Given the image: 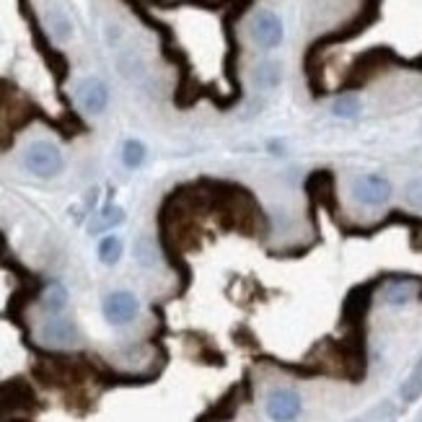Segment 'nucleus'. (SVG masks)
I'll return each mask as SVG.
<instances>
[{
    "label": "nucleus",
    "mask_w": 422,
    "mask_h": 422,
    "mask_svg": "<svg viewBox=\"0 0 422 422\" xmlns=\"http://www.w3.org/2000/svg\"><path fill=\"white\" fill-rule=\"evenodd\" d=\"M280 78H282V68L280 62H275V60H264V62H259L257 68H254V83H257L259 88H264V91L277 88Z\"/></svg>",
    "instance_id": "11"
},
{
    "label": "nucleus",
    "mask_w": 422,
    "mask_h": 422,
    "mask_svg": "<svg viewBox=\"0 0 422 422\" xmlns=\"http://www.w3.org/2000/svg\"><path fill=\"white\" fill-rule=\"evenodd\" d=\"M78 104L88 114H101L109 104V88L101 78H83L78 83Z\"/></svg>",
    "instance_id": "5"
},
{
    "label": "nucleus",
    "mask_w": 422,
    "mask_h": 422,
    "mask_svg": "<svg viewBox=\"0 0 422 422\" xmlns=\"http://www.w3.org/2000/svg\"><path fill=\"white\" fill-rule=\"evenodd\" d=\"M119 257H122V238H117V236H104L99 241V259L104 264H117Z\"/></svg>",
    "instance_id": "15"
},
{
    "label": "nucleus",
    "mask_w": 422,
    "mask_h": 422,
    "mask_svg": "<svg viewBox=\"0 0 422 422\" xmlns=\"http://www.w3.org/2000/svg\"><path fill=\"white\" fill-rule=\"evenodd\" d=\"M399 399L404 401V404H414V401H420L422 399V355L420 360L414 363L407 378L401 381V386H399Z\"/></svg>",
    "instance_id": "10"
},
{
    "label": "nucleus",
    "mask_w": 422,
    "mask_h": 422,
    "mask_svg": "<svg viewBox=\"0 0 422 422\" xmlns=\"http://www.w3.org/2000/svg\"><path fill=\"white\" fill-rule=\"evenodd\" d=\"M352 197L358 199L360 205H365V208H378V205L388 202V197H391V182H388L386 176L378 174L358 176L352 182Z\"/></svg>",
    "instance_id": "2"
},
{
    "label": "nucleus",
    "mask_w": 422,
    "mask_h": 422,
    "mask_svg": "<svg viewBox=\"0 0 422 422\" xmlns=\"http://www.w3.org/2000/svg\"><path fill=\"white\" fill-rule=\"evenodd\" d=\"M119 68H122V73L127 75V78H142V73H145V68H142V62L135 55H122L119 58Z\"/></svg>",
    "instance_id": "19"
},
{
    "label": "nucleus",
    "mask_w": 422,
    "mask_h": 422,
    "mask_svg": "<svg viewBox=\"0 0 422 422\" xmlns=\"http://www.w3.org/2000/svg\"><path fill=\"white\" fill-rule=\"evenodd\" d=\"M65 303H68V290H65V285H62V282H49V288L45 290V308H47L49 314L58 316L60 311L65 308Z\"/></svg>",
    "instance_id": "13"
},
{
    "label": "nucleus",
    "mask_w": 422,
    "mask_h": 422,
    "mask_svg": "<svg viewBox=\"0 0 422 422\" xmlns=\"http://www.w3.org/2000/svg\"><path fill=\"white\" fill-rule=\"evenodd\" d=\"M414 298H417V282L391 280L384 285V301L388 306H407Z\"/></svg>",
    "instance_id": "8"
},
{
    "label": "nucleus",
    "mask_w": 422,
    "mask_h": 422,
    "mask_svg": "<svg viewBox=\"0 0 422 422\" xmlns=\"http://www.w3.org/2000/svg\"><path fill=\"white\" fill-rule=\"evenodd\" d=\"M251 39L262 49H275L282 45V24L272 11H259L251 18Z\"/></svg>",
    "instance_id": "4"
},
{
    "label": "nucleus",
    "mask_w": 422,
    "mask_h": 422,
    "mask_svg": "<svg viewBox=\"0 0 422 422\" xmlns=\"http://www.w3.org/2000/svg\"><path fill=\"white\" fill-rule=\"evenodd\" d=\"M47 29H49V34L55 36V39H60V42H65V39H71L73 34V24H71V18L65 16V11L62 8H58V5H49L47 8Z\"/></svg>",
    "instance_id": "12"
},
{
    "label": "nucleus",
    "mask_w": 422,
    "mask_h": 422,
    "mask_svg": "<svg viewBox=\"0 0 422 422\" xmlns=\"http://www.w3.org/2000/svg\"><path fill=\"white\" fill-rule=\"evenodd\" d=\"M264 410L272 422H293L301 414V397L293 388H275L267 397Z\"/></svg>",
    "instance_id": "3"
},
{
    "label": "nucleus",
    "mask_w": 422,
    "mask_h": 422,
    "mask_svg": "<svg viewBox=\"0 0 422 422\" xmlns=\"http://www.w3.org/2000/svg\"><path fill=\"white\" fill-rule=\"evenodd\" d=\"M332 112H334V117H342V119L358 117V114H360V99L352 94L340 96V99L332 104Z\"/></svg>",
    "instance_id": "16"
},
{
    "label": "nucleus",
    "mask_w": 422,
    "mask_h": 422,
    "mask_svg": "<svg viewBox=\"0 0 422 422\" xmlns=\"http://www.w3.org/2000/svg\"><path fill=\"white\" fill-rule=\"evenodd\" d=\"M125 221V210L122 208H117V205H109L106 210L99 212V218H96L94 223H91V234H101V231H106V228H112V225H119Z\"/></svg>",
    "instance_id": "14"
},
{
    "label": "nucleus",
    "mask_w": 422,
    "mask_h": 422,
    "mask_svg": "<svg viewBox=\"0 0 422 422\" xmlns=\"http://www.w3.org/2000/svg\"><path fill=\"white\" fill-rule=\"evenodd\" d=\"M135 259L140 262L142 267H153L158 262V249H156V244H153L151 238H140L135 244Z\"/></svg>",
    "instance_id": "18"
},
{
    "label": "nucleus",
    "mask_w": 422,
    "mask_h": 422,
    "mask_svg": "<svg viewBox=\"0 0 422 422\" xmlns=\"http://www.w3.org/2000/svg\"><path fill=\"white\" fill-rule=\"evenodd\" d=\"M104 316L109 324H127V321L138 316V298L127 293V290H117V293L106 295Z\"/></svg>",
    "instance_id": "6"
},
{
    "label": "nucleus",
    "mask_w": 422,
    "mask_h": 422,
    "mask_svg": "<svg viewBox=\"0 0 422 422\" xmlns=\"http://www.w3.org/2000/svg\"><path fill=\"white\" fill-rule=\"evenodd\" d=\"M404 195H407V199H410L414 208H422V176H414V179L407 182Z\"/></svg>",
    "instance_id": "20"
},
{
    "label": "nucleus",
    "mask_w": 422,
    "mask_h": 422,
    "mask_svg": "<svg viewBox=\"0 0 422 422\" xmlns=\"http://www.w3.org/2000/svg\"><path fill=\"white\" fill-rule=\"evenodd\" d=\"M399 420V407L394 399H381L378 404H373L371 410H365L363 414L352 417L350 422H397Z\"/></svg>",
    "instance_id": "9"
},
{
    "label": "nucleus",
    "mask_w": 422,
    "mask_h": 422,
    "mask_svg": "<svg viewBox=\"0 0 422 422\" xmlns=\"http://www.w3.org/2000/svg\"><path fill=\"white\" fill-rule=\"evenodd\" d=\"M42 340L52 345V347H68V345H75L78 342V327L68 321L62 316H52L42 327Z\"/></svg>",
    "instance_id": "7"
},
{
    "label": "nucleus",
    "mask_w": 422,
    "mask_h": 422,
    "mask_svg": "<svg viewBox=\"0 0 422 422\" xmlns=\"http://www.w3.org/2000/svg\"><path fill=\"white\" fill-rule=\"evenodd\" d=\"M24 164L34 176L49 179V176H58L60 171H62V156H60V151L52 145V142L36 140L26 148Z\"/></svg>",
    "instance_id": "1"
},
{
    "label": "nucleus",
    "mask_w": 422,
    "mask_h": 422,
    "mask_svg": "<svg viewBox=\"0 0 422 422\" xmlns=\"http://www.w3.org/2000/svg\"><path fill=\"white\" fill-rule=\"evenodd\" d=\"M145 161V145L140 140H127L122 145V164L127 169H140Z\"/></svg>",
    "instance_id": "17"
}]
</instances>
